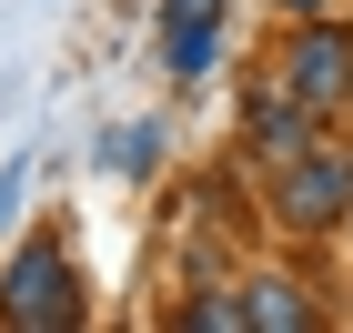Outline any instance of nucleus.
Returning a JSON list of instances; mask_svg holds the SVG:
<instances>
[{"label":"nucleus","mask_w":353,"mask_h":333,"mask_svg":"<svg viewBox=\"0 0 353 333\" xmlns=\"http://www.w3.org/2000/svg\"><path fill=\"white\" fill-rule=\"evenodd\" d=\"M101 162H111V172H121V182H141V172L162 162V132H152V121H121V132H111V141H101Z\"/></svg>","instance_id":"nucleus-7"},{"label":"nucleus","mask_w":353,"mask_h":333,"mask_svg":"<svg viewBox=\"0 0 353 333\" xmlns=\"http://www.w3.org/2000/svg\"><path fill=\"white\" fill-rule=\"evenodd\" d=\"M283 81H293V91H303L313 111H333V101L353 91V41H343V30H323V21H313V30L293 41V51H283Z\"/></svg>","instance_id":"nucleus-3"},{"label":"nucleus","mask_w":353,"mask_h":333,"mask_svg":"<svg viewBox=\"0 0 353 333\" xmlns=\"http://www.w3.org/2000/svg\"><path fill=\"white\" fill-rule=\"evenodd\" d=\"M222 10H232V0H162V61L182 71V81H202V71H212V51H222Z\"/></svg>","instance_id":"nucleus-4"},{"label":"nucleus","mask_w":353,"mask_h":333,"mask_svg":"<svg viewBox=\"0 0 353 333\" xmlns=\"http://www.w3.org/2000/svg\"><path fill=\"white\" fill-rule=\"evenodd\" d=\"M243 323H263V333H303V323H313V303H303L293 283H243Z\"/></svg>","instance_id":"nucleus-6"},{"label":"nucleus","mask_w":353,"mask_h":333,"mask_svg":"<svg viewBox=\"0 0 353 333\" xmlns=\"http://www.w3.org/2000/svg\"><path fill=\"white\" fill-rule=\"evenodd\" d=\"M243 132H252V152H272V162H303V152H313V101H303L293 81H283V91H252Z\"/></svg>","instance_id":"nucleus-5"},{"label":"nucleus","mask_w":353,"mask_h":333,"mask_svg":"<svg viewBox=\"0 0 353 333\" xmlns=\"http://www.w3.org/2000/svg\"><path fill=\"white\" fill-rule=\"evenodd\" d=\"M283 10H323V0H283Z\"/></svg>","instance_id":"nucleus-8"},{"label":"nucleus","mask_w":353,"mask_h":333,"mask_svg":"<svg viewBox=\"0 0 353 333\" xmlns=\"http://www.w3.org/2000/svg\"><path fill=\"white\" fill-rule=\"evenodd\" d=\"M272 212L293 222V232H333V222H353V162H333V152H303V162L283 172Z\"/></svg>","instance_id":"nucleus-2"},{"label":"nucleus","mask_w":353,"mask_h":333,"mask_svg":"<svg viewBox=\"0 0 353 333\" xmlns=\"http://www.w3.org/2000/svg\"><path fill=\"white\" fill-rule=\"evenodd\" d=\"M0 323H10V333H61V323H81V273H71L61 232L21 243V263L0 273Z\"/></svg>","instance_id":"nucleus-1"}]
</instances>
